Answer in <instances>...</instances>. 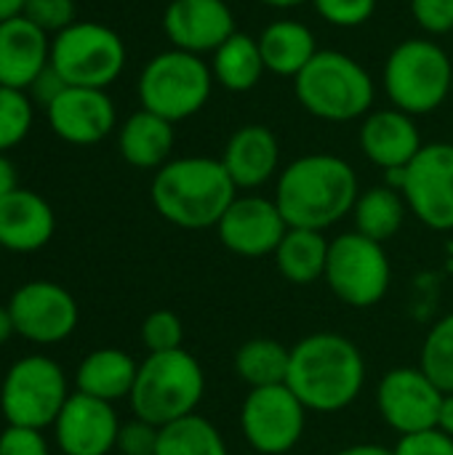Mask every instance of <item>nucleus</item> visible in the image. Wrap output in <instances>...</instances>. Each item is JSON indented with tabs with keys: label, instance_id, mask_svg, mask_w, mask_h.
Segmentation results:
<instances>
[{
	"label": "nucleus",
	"instance_id": "6",
	"mask_svg": "<svg viewBox=\"0 0 453 455\" xmlns=\"http://www.w3.org/2000/svg\"><path fill=\"white\" fill-rule=\"evenodd\" d=\"M453 64L449 53L427 37H411L392 48L384 64L390 101L409 115L435 112L451 96Z\"/></svg>",
	"mask_w": 453,
	"mask_h": 455
},
{
	"label": "nucleus",
	"instance_id": "5",
	"mask_svg": "<svg viewBox=\"0 0 453 455\" xmlns=\"http://www.w3.org/2000/svg\"><path fill=\"white\" fill-rule=\"evenodd\" d=\"M299 104L328 123L366 117L374 104V80L360 61L342 51H318L294 77Z\"/></svg>",
	"mask_w": 453,
	"mask_h": 455
},
{
	"label": "nucleus",
	"instance_id": "19",
	"mask_svg": "<svg viewBox=\"0 0 453 455\" xmlns=\"http://www.w3.org/2000/svg\"><path fill=\"white\" fill-rule=\"evenodd\" d=\"M422 133L414 123V115L390 107L376 109L363 117L360 125V149L382 171L409 168L411 160L422 152Z\"/></svg>",
	"mask_w": 453,
	"mask_h": 455
},
{
	"label": "nucleus",
	"instance_id": "41",
	"mask_svg": "<svg viewBox=\"0 0 453 455\" xmlns=\"http://www.w3.org/2000/svg\"><path fill=\"white\" fill-rule=\"evenodd\" d=\"M13 189H19V173L8 155H0V200L8 197Z\"/></svg>",
	"mask_w": 453,
	"mask_h": 455
},
{
	"label": "nucleus",
	"instance_id": "22",
	"mask_svg": "<svg viewBox=\"0 0 453 455\" xmlns=\"http://www.w3.org/2000/svg\"><path fill=\"white\" fill-rule=\"evenodd\" d=\"M222 163L238 189H256L278 173L280 141L272 128L248 123L230 136Z\"/></svg>",
	"mask_w": 453,
	"mask_h": 455
},
{
	"label": "nucleus",
	"instance_id": "43",
	"mask_svg": "<svg viewBox=\"0 0 453 455\" xmlns=\"http://www.w3.org/2000/svg\"><path fill=\"white\" fill-rule=\"evenodd\" d=\"M334 455H395L392 451H387L384 445H374V443H363V445H350L344 451Z\"/></svg>",
	"mask_w": 453,
	"mask_h": 455
},
{
	"label": "nucleus",
	"instance_id": "17",
	"mask_svg": "<svg viewBox=\"0 0 453 455\" xmlns=\"http://www.w3.org/2000/svg\"><path fill=\"white\" fill-rule=\"evenodd\" d=\"M120 419L112 403L72 392L64 403L53 435L64 455H109L117 445Z\"/></svg>",
	"mask_w": 453,
	"mask_h": 455
},
{
	"label": "nucleus",
	"instance_id": "45",
	"mask_svg": "<svg viewBox=\"0 0 453 455\" xmlns=\"http://www.w3.org/2000/svg\"><path fill=\"white\" fill-rule=\"evenodd\" d=\"M21 11H24V0H0V21L21 16Z\"/></svg>",
	"mask_w": 453,
	"mask_h": 455
},
{
	"label": "nucleus",
	"instance_id": "20",
	"mask_svg": "<svg viewBox=\"0 0 453 455\" xmlns=\"http://www.w3.org/2000/svg\"><path fill=\"white\" fill-rule=\"evenodd\" d=\"M51 64V37L27 16L0 21V85L27 91Z\"/></svg>",
	"mask_w": 453,
	"mask_h": 455
},
{
	"label": "nucleus",
	"instance_id": "28",
	"mask_svg": "<svg viewBox=\"0 0 453 455\" xmlns=\"http://www.w3.org/2000/svg\"><path fill=\"white\" fill-rule=\"evenodd\" d=\"M406 211H409V203H406L403 192H398L387 184L371 187V189L360 192L355 200V208H352L355 232L384 245L403 229Z\"/></svg>",
	"mask_w": 453,
	"mask_h": 455
},
{
	"label": "nucleus",
	"instance_id": "42",
	"mask_svg": "<svg viewBox=\"0 0 453 455\" xmlns=\"http://www.w3.org/2000/svg\"><path fill=\"white\" fill-rule=\"evenodd\" d=\"M438 429L453 437V395L443 397V405H441V413H438Z\"/></svg>",
	"mask_w": 453,
	"mask_h": 455
},
{
	"label": "nucleus",
	"instance_id": "27",
	"mask_svg": "<svg viewBox=\"0 0 453 455\" xmlns=\"http://www.w3.org/2000/svg\"><path fill=\"white\" fill-rule=\"evenodd\" d=\"M211 72L214 80L232 93H246L256 88L262 75L267 72L259 40L251 37L248 32H235L227 43H222L214 51Z\"/></svg>",
	"mask_w": 453,
	"mask_h": 455
},
{
	"label": "nucleus",
	"instance_id": "11",
	"mask_svg": "<svg viewBox=\"0 0 453 455\" xmlns=\"http://www.w3.org/2000/svg\"><path fill=\"white\" fill-rule=\"evenodd\" d=\"M307 413L286 384L251 389L240 408V429L256 453L286 455L302 443Z\"/></svg>",
	"mask_w": 453,
	"mask_h": 455
},
{
	"label": "nucleus",
	"instance_id": "7",
	"mask_svg": "<svg viewBox=\"0 0 453 455\" xmlns=\"http://www.w3.org/2000/svg\"><path fill=\"white\" fill-rule=\"evenodd\" d=\"M214 88L211 67L190 51H163L152 56L139 75V101L168 123L198 115Z\"/></svg>",
	"mask_w": 453,
	"mask_h": 455
},
{
	"label": "nucleus",
	"instance_id": "3",
	"mask_svg": "<svg viewBox=\"0 0 453 455\" xmlns=\"http://www.w3.org/2000/svg\"><path fill=\"white\" fill-rule=\"evenodd\" d=\"M238 197L222 160L176 157L155 171L150 200L155 211L179 229H211Z\"/></svg>",
	"mask_w": 453,
	"mask_h": 455
},
{
	"label": "nucleus",
	"instance_id": "38",
	"mask_svg": "<svg viewBox=\"0 0 453 455\" xmlns=\"http://www.w3.org/2000/svg\"><path fill=\"white\" fill-rule=\"evenodd\" d=\"M395 455H453V437L446 432L435 429H425V432H414V435H403L398 440V445L392 448Z\"/></svg>",
	"mask_w": 453,
	"mask_h": 455
},
{
	"label": "nucleus",
	"instance_id": "14",
	"mask_svg": "<svg viewBox=\"0 0 453 455\" xmlns=\"http://www.w3.org/2000/svg\"><path fill=\"white\" fill-rule=\"evenodd\" d=\"M443 397L446 392H441V387L419 365L392 368L376 387V411L382 421L403 437L435 429Z\"/></svg>",
	"mask_w": 453,
	"mask_h": 455
},
{
	"label": "nucleus",
	"instance_id": "40",
	"mask_svg": "<svg viewBox=\"0 0 453 455\" xmlns=\"http://www.w3.org/2000/svg\"><path fill=\"white\" fill-rule=\"evenodd\" d=\"M64 88H67V83H64V80H61V75L48 64V67L35 77V83L27 88V93H29L32 104H37V107H43V109H45V107H48V104H51V101L64 91Z\"/></svg>",
	"mask_w": 453,
	"mask_h": 455
},
{
	"label": "nucleus",
	"instance_id": "1",
	"mask_svg": "<svg viewBox=\"0 0 453 455\" xmlns=\"http://www.w3.org/2000/svg\"><path fill=\"white\" fill-rule=\"evenodd\" d=\"M286 387L310 413H339L366 387V357L342 333H310L291 347Z\"/></svg>",
	"mask_w": 453,
	"mask_h": 455
},
{
	"label": "nucleus",
	"instance_id": "44",
	"mask_svg": "<svg viewBox=\"0 0 453 455\" xmlns=\"http://www.w3.org/2000/svg\"><path fill=\"white\" fill-rule=\"evenodd\" d=\"M16 331H13V320H11V312H8V307H0V347L13 336Z\"/></svg>",
	"mask_w": 453,
	"mask_h": 455
},
{
	"label": "nucleus",
	"instance_id": "35",
	"mask_svg": "<svg viewBox=\"0 0 453 455\" xmlns=\"http://www.w3.org/2000/svg\"><path fill=\"white\" fill-rule=\"evenodd\" d=\"M312 5L328 24L342 29L366 24L376 11V0H312Z\"/></svg>",
	"mask_w": 453,
	"mask_h": 455
},
{
	"label": "nucleus",
	"instance_id": "23",
	"mask_svg": "<svg viewBox=\"0 0 453 455\" xmlns=\"http://www.w3.org/2000/svg\"><path fill=\"white\" fill-rule=\"evenodd\" d=\"M174 141H176L174 123H168L166 117H160L150 109L133 112L120 125V133H117L120 157L131 168H139V171L163 168L171 160Z\"/></svg>",
	"mask_w": 453,
	"mask_h": 455
},
{
	"label": "nucleus",
	"instance_id": "47",
	"mask_svg": "<svg viewBox=\"0 0 453 455\" xmlns=\"http://www.w3.org/2000/svg\"><path fill=\"white\" fill-rule=\"evenodd\" d=\"M451 93H453V80H451Z\"/></svg>",
	"mask_w": 453,
	"mask_h": 455
},
{
	"label": "nucleus",
	"instance_id": "36",
	"mask_svg": "<svg viewBox=\"0 0 453 455\" xmlns=\"http://www.w3.org/2000/svg\"><path fill=\"white\" fill-rule=\"evenodd\" d=\"M158 440H160V427L133 416V421L120 424L115 451L120 455H155Z\"/></svg>",
	"mask_w": 453,
	"mask_h": 455
},
{
	"label": "nucleus",
	"instance_id": "34",
	"mask_svg": "<svg viewBox=\"0 0 453 455\" xmlns=\"http://www.w3.org/2000/svg\"><path fill=\"white\" fill-rule=\"evenodd\" d=\"M21 16L37 24L43 32L59 35L77 21V5L75 0H24Z\"/></svg>",
	"mask_w": 453,
	"mask_h": 455
},
{
	"label": "nucleus",
	"instance_id": "29",
	"mask_svg": "<svg viewBox=\"0 0 453 455\" xmlns=\"http://www.w3.org/2000/svg\"><path fill=\"white\" fill-rule=\"evenodd\" d=\"M288 365H291V347L275 339H248L235 352V373L248 389L286 384Z\"/></svg>",
	"mask_w": 453,
	"mask_h": 455
},
{
	"label": "nucleus",
	"instance_id": "8",
	"mask_svg": "<svg viewBox=\"0 0 453 455\" xmlns=\"http://www.w3.org/2000/svg\"><path fill=\"white\" fill-rule=\"evenodd\" d=\"M51 67L67 85L107 91L125 67V43L112 27L77 19L51 37Z\"/></svg>",
	"mask_w": 453,
	"mask_h": 455
},
{
	"label": "nucleus",
	"instance_id": "9",
	"mask_svg": "<svg viewBox=\"0 0 453 455\" xmlns=\"http://www.w3.org/2000/svg\"><path fill=\"white\" fill-rule=\"evenodd\" d=\"M69 395L67 376L56 360L27 355L8 368L0 384V411L5 424L43 432L56 424Z\"/></svg>",
	"mask_w": 453,
	"mask_h": 455
},
{
	"label": "nucleus",
	"instance_id": "46",
	"mask_svg": "<svg viewBox=\"0 0 453 455\" xmlns=\"http://www.w3.org/2000/svg\"><path fill=\"white\" fill-rule=\"evenodd\" d=\"M259 3H264V5H270V8H296V5H302L304 0H259Z\"/></svg>",
	"mask_w": 453,
	"mask_h": 455
},
{
	"label": "nucleus",
	"instance_id": "32",
	"mask_svg": "<svg viewBox=\"0 0 453 455\" xmlns=\"http://www.w3.org/2000/svg\"><path fill=\"white\" fill-rule=\"evenodd\" d=\"M32 120H35V104L29 93L0 85V155H8L29 136Z\"/></svg>",
	"mask_w": 453,
	"mask_h": 455
},
{
	"label": "nucleus",
	"instance_id": "30",
	"mask_svg": "<svg viewBox=\"0 0 453 455\" xmlns=\"http://www.w3.org/2000/svg\"><path fill=\"white\" fill-rule=\"evenodd\" d=\"M155 455H230L222 432L200 413L160 427Z\"/></svg>",
	"mask_w": 453,
	"mask_h": 455
},
{
	"label": "nucleus",
	"instance_id": "31",
	"mask_svg": "<svg viewBox=\"0 0 453 455\" xmlns=\"http://www.w3.org/2000/svg\"><path fill=\"white\" fill-rule=\"evenodd\" d=\"M419 368L441 387V392L453 395V315L438 320L419 355Z\"/></svg>",
	"mask_w": 453,
	"mask_h": 455
},
{
	"label": "nucleus",
	"instance_id": "26",
	"mask_svg": "<svg viewBox=\"0 0 453 455\" xmlns=\"http://www.w3.org/2000/svg\"><path fill=\"white\" fill-rule=\"evenodd\" d=\"M328 245H331V240H326V235L318 232V229L288 227V232L283 235L278 251L272 253L280 277H286L294 285L318 283L326 275Z\"/></svg>",
	"mask_w": 453,
	"mask_h": 455
},
{
	"label": "nucleus",
	"instance_id": "37",
	"mask_svg": "<svg viewBox=\"0 0 453 455\" xmlns=\"http://www.w3.org/2000/svg\"><path fill=\"white\" fill-rule=\"evenodd\" d=\"M0 455H51V451L40 429L5 424L0 432Z\"/></svg>",
	"mask_w": 453,
	"mask_h": 455
},
{
	"label": "nucleus",
	"instance_id": "18",
	"mask_svg": "<svg viewBox=\"0 0 453 455\" xmlns=\"http://www.w3.org/2000/svg\"><path fill=\"white\" fill-rule=\"evenodd\" d=\"M163 32L174 48L214 53L238 27L227 0H171L163 11Z\"/></svg>",
	"mask_w": 453,
	"mask_h": 455
},
{
	"label": "nucleus",
	"instance_id": "13",
	"mask_svg": "<svg viewBox=\"0 0 453 455\" xmlns=\"http://www.w3.org/2000/svg\"><path fill=\"white\" fill-rule=\"evenodd\" d=\"M403 197L409 211L435 232L453 229V144L433 141L406 168Z\"/></svg>",
	"mask_w": 453,
	"mask_h": 455
},
{
	"label": "nucleus",
	"instance_id": "21",
	"mask_svg": "<svg viewBox=\"0 0 453 455\" xmlns=\"http://www.w3.org/2000/svg\"><path fill=\"white\" fill-rule=\"evenodd\" d=\"M56 213L51 203L32 189H13L0 200V248L11 253H35L51 243Z\"/></svg>",
	"mask_w": 453,
	"mask_h": 455
},
{
	"label": "nucleus",
	"instance_id": "25",
	"mask_svg": "<svg viewBox=\"0 0 453 455\" xmlns=\"http://www.w3.org/2000/svg\"><path fill=\"white\" fill-rule=\"evenodd\" d=\"M267 72L296 77L318 53L315 35L307 24L294 19H278L256 37Z\"/></svg>",
	"mask_w": 453,
	"mask_h": 455
},
{
	"label": "nucleus",
	"instance_id": "4",
	"mask_svg": "<svg viewBox=\"0 0 453 455\" xmlns=\"http://www.w3.org/2000/svg\"><path fill=\"white\" fill-rule=\"evenodd\" d=\"M206 395V373L195 355L184 347L174 352L147 355L139 363L136 384L131 389V411L136 419L155 427H168L192 416Z\"/></svg>",
	"mask_w": 453,
	"mask_h": 455
},
{
	"label": "nucleus",
	"instance_id": "10",
	"mask_svg": "<svg viewBox=\"0 0 453 455\" xmlns=\"http://www.w3.org/2000/svg\"><path fill=\"white\" fill-rule=\"evenodd\" d=\"M323 280L342 304L352 309L376 307L390 291V256L382 243L355 229L344 232L328 245V264Z\"/></svg>",
	"mask_w": 453,
	"mask_h": 455
},
{
	"label": "nucleus",
	"instance_id": "33",
	"mask_svg": "<svg viewBox=\"0 0 453 455\" xmlns=\"http://www.w3.org/2000/svg\"><path fill=\"white\" fill-rule=\"evenodd\" d=\"M142 344H144L147 355L182 349V344H184V325H182L179 315H174L171 309L150 312L144 317V323H142Z\"/></svg>",
	"mask_w": 453,
	"mask_h": 455
},
{
	"label": "nucleus",
	"instance_id": "16",
	"mask_svg": "<svg viewBox=\"0 0 453 455\" xmlns=\"http://www.w3.org/2000/svg\"><path fill=\"white\" fill-rule=\"evenodd\" d=\"M48 128L67 144L91 147L104 141L117 123L115 104L101 88L67 85L45 109Z\"/></svg>",
	"mask_w": 453,
	"mask_h": 455
},
{
	"label": "nucleus",
	"instance_id": "15",
	"mask_svg": "<svg viewBox=\"0 0 453 455\" xmlns=\"http://www.w3.org/2000/svg\"><path fill=\"white\" fill-rule=\"evenodd\" d=\"M216 232L230 253L243 259H262L278 251L283 235L288 232V224L275 200L243 195L235 197L232 205L224 211Z\"/></svg>",
	"mask_w": 453,
	"mask_h": 455
},
{
	"label": "nucleus",
	"instance_id": "12",
	"mask_svg": "<svg viewBox=\"0 0 453 455\" xmlns=\"http://www.w3.org/2000/svg\"><path fill=\"white\" fill-rule=\"evenodd\" d=\"M16 336L48 347L69 339L80 323V309L75 296L51 280H32L13 291L8 301Z\"/></svg>",
	"mask_w": 453,
	"mask_h": 455
},
{
	"label": "nucleus",
	"instance_id": "2",
	"mask_svg": "<svg viewBox=\"0 0 453 455\" xmlns=\"http://www.w3.org/2000/svg\"><path fill=\"white\" fill-rule=\"evenodd\" d=\"M358 195V173L347 160L304 155L280 171L275 203L288 227L326 232L352 213Z\"/></svg>",
	"mask_w": 453,
	"mask_h": 455
},
{
	"label": "nucleus",
	"instance_id": "24",
	"mask_svg": "<svg viewBox=\"0 0 453 455\" xmlns=\"http://www.w3.org/2000/svg\"><path fill=\"white\" fill-rule=\"evenodd\" d=\"M139 363L115 347L93 349L91 355L83 357L75 373V387L77 392L104 400V403H117L131 397V389L136 384Z\"/></svg>",
	"mask_w": 453,
	"mask_h": 455
},
{
	"label": "nucleus",
	"instance_id": "39",
	"mask_svg": "<svg viewBox=\"0 0 453 455\" xmlns=\"http://www.w3.org/2000/svg\"><path fill=\"white\" fill-rule=\"evenodd\" d=\"M411 13L430 35L453 32V0H411Z\"/></svg>",
	"mask_w": 453,
	"mask_h": 455
}]
</instances>
